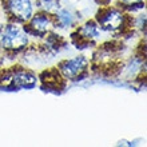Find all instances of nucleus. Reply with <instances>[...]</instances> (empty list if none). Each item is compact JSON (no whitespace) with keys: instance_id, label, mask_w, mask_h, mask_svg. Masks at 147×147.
<instances>
[{"instance_id":"6","label":"nucleus","mask_w":147,"mask_h":147,"mask_svg":"<svg viewBox=\"0 0 147 147\" xmlns=\"http://www.w3.org/2000/svg\"><path fill=\"white\" fill-rule=\"evenodd\" d=\"M55 27H56V22H55L54 15L39 11L38 13H34L31 16V19L27 22L26 30L28 31L30 35L47 36L48 34H51V31Z\"/></svg>"},{"instance_id":"10","label":"nucleus","mask_w":147,"mask_h":147,"mask_svg":"<svg viewBox=\"0 0 147 147\" xmlns=\"http://www.w3.org/2000/svg\"><path fill=\"white\" fill-rule=\"evenodd\" d=\"M36 5L40 12L55 15V12L60 8V1L59 0H36Z\"/></svg>"},{"instance_id":"4","label":"nucleus","mask_w":147,"mask_h":147,"mask_svg":"<svg viewBox=\"0 0 147 147\" xmlns=\"http://www.w3.org/2000/svg\"><path fill=\"white\" fill-rule=\"evenodd\" d=\"M3 5L8 18L16 23H27L35 13L32 0H3Z\"/></svg>"},{"instance_id":"1","label":"nucleus","mask_w":147,"mask_h":147,"mask_svg":"<svg viewBox=\"0 0 147 147\" xmlns=\"http://www.w3.org/2000/svg\"><path fill=\"white\" fill-rule=\"evenodd\" d=\"M30 34L26 27L12 22L0 27V48L9 52H19L30 44Z\"/></svg>"},{"instance_id":"11","label":"nucleus","mask_w":147,"mask_h":147,"mask_svg":"<svg viewBox=\"0 0 147 147\" xmlns=\"http://www.w3.org/2000/svg\"><path fill=\"white\" fill-rule=\"evenodd\" d=\"M118 3L124 8H132L136 5H142L144 3V0H118Z\"/></svg>"},{"instance_id":"9","label":"nucleus","mask_w":147,"mask_h":147,"mask_svg":"<svg viewBox=\"0 0 147 147\" xmlns=\"http://www.w3.org/2000/svg\"><path fill=\"white\" fill-rule=\"evenodd\" d=\"M40 79H42V82L47 87H54V88H58L59 86H60V83L63 82V76L60 75V72L58 70L44 72Z\"/></svg>"},{"instance_id":"8","label":"nucleus","mask_w":147,"mask_h":147,"mask_svg":"<svg viewBox=\"0 0 147 147\" xmlns=\"http://www.w3.org/2000/svg\"><path fill=\"white\" fill-rule=\"evenodd\" d=\"M55 22H56V26L62 28H70L75 24V16L71 11L68 9H64V8H59L58 11L55 12Z\"/></svg>"},{"instance_id":"2","label":"nucleus","mask_w":147,"mask_h":147,"mask_svg":"<svg viewBox=\"0 0 147 147\" xmlns=\"http://www.w3.org/2000/svg\"><path fill=\"white\" fill-rule=\"evenodd\" d=\"M128 15L124 9L119 7H105L102 8L96 16V23L103 32L109 34H120L128 26Z\"/></svg>"},{"instance_id":"3","label":"nucleus","mask_w":147,"mask_h":147,"mask_svg":"<svg viewBox=\"0 0 147 147\" xmlns=\"http://www.w3.org/2000/svg\"><path fill=\"white\" fill-rule=\"evenodd\" d=\"M38 78L26 68H12L4 71L0 76V86L8 88H32L36 86Z\"/></svg>"},{"instance_id":"5","label":"nucleus","mask_w":147,"mask_h":147,"mask_svg":"<svg viewBox=\"0 0 147 147\" xmlns=\"http://www.w3.org/2000/svg\"><path fill=\"white\" fill-rule=\"evenodd\" d=\"M88 70V60L86 56H74L63 60L58 67V71L67 80H79Z\"/></svg>"},{"instance_id":"7","label":"nucleus","mask_w":147,"mask_h":147,"mask_svg":"<svg viewBox=\"0 0 147 147\" xmlns=\"http://www.w3.org/2000/svg\"><path fill=\"white\" fill-rule=\"evenodd\" d=\"M102 34H103V31L99 27V24L96 23V20H88V22L82 24L80 27H78L76 30L78 38L87 43L95 42L98 39H100Z\"/></svg>"}]
</instances>
